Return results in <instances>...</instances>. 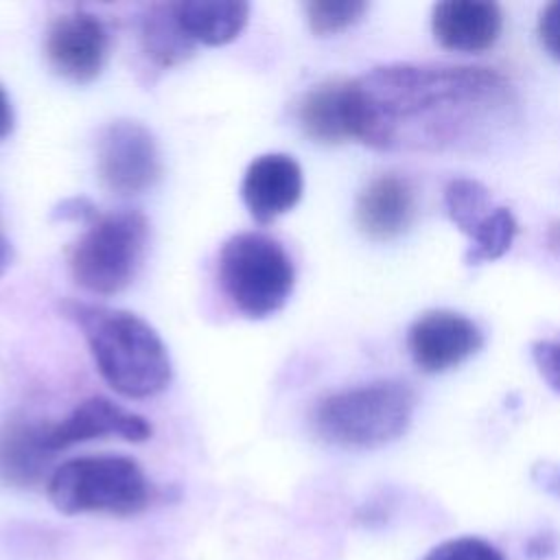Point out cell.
Wrapping results in <instances>:
<instances>
[{
	"instance_id": "obj_23",
	"label": "cell",
	"mask_w": 560,
	"mask_h": 560,
	"mask_svg": "<svg viewBox=\"0 0 560 560\" xmlns=\"http://www.w3.org/2000/svg\"><path fill=\"white\" fill-rule=\"evenodd\" d=\"M538 37L545 50L560 61V0L542 9L538 20Z\"/></svg>"
},
{
	"instance_id": "obj_6",
	"label": "cell",
	"mask_w": 560,
	"mask_h": 560,
	"mask_svg": "<svg viewBox=\"0 0 560 560\" xmlns=\"http://www.w3.org/2000/svg\"><path fill=\"white\" fill-rule=\"evenodd\" d=\"M149 221L138 210L96 214L85 232L68 247L72 280L96 295L125 291L144 258Z\"/></svg>"
},
{
	"instance_id": "obj_8",
	"label": "cell",
	"mask_w": 560,
	"mask_h": 560,
	"mask_svg": "<svg viewBox=\"0 0 560 560\" xmlns=\"http://www.w3.org/2000/svg\"><path fill=\"white\" fill-rule=\"evenodd\" d=\"M48 66L72 83L94 81L109 55V31L103 20L90 11L77 9L57 15L44 42Z\"/></svg>"
},
{
	"instance_id": "obj_3",
	"label": "cell",
	"mask_w": 560,
	"mask_h": 560,
	"mask_svg": "<svg viewBox=\"0 0 560 560\" xmlns=\"http://www.w3.org/2000/svg\"><path fill=\"white\" fill-rule=\"evenodd\" d=\"M413 409L416 392L383 378L324 396L313 409V429L341 448H376L407 431Z\"/></svg>"
},
{
	"instance_id": "obj_28",
	"label": "cell",
	"mask_w": 560,
	"mask_h": 560,
	"mask_svg": "<svg viewBox=\"0 0 560 560\" xmlns=\"http://www.w3.org/2000/svg\"><path fill=\"white\" fill-rule=\"evenodd\" d=\"M13 245H11V241L7 238V234H4V230H2V225H0V276H4V271L11 267V262H13Z\"/></svg>"
},
{
	"instance_id": "obj_11",
	"label": "cell",
	"mask_w": 560,
	"mask_h": 560,
	"mask_svg": "<svg viewBox=\"0 0 560 560\" xmlns=\"http://www.w3.org/2000/svg\"><path fill=\"white\" fill-rule=\"evenodd\" d=\"M302 188V168L291 155L265 153L247 166L241 195L252 219L260 225H267L300 201Z\"/></svg>"
},
{
	"instance_id": "obj_27",
	"label": "cell",
	"mask_w": 560,
	"mask_h": 560,
	"mask_svg": "<svg viewBox=\"0 0 560 560\" xmlns=\"http://www.w3.org/2000/svg\"><path fill=\"white\" fill-rule=\"evenodd\" d=\"M15 125V114H13V105L9 94L4 92V88L0 85V140H4Z\"/></svg>"
},
{
	"instance_id": "obj_10",
	"label": "cell",
	"mask_w": 560,
	"mask_h": 560,
	"mask_svg": "<svg viewBox=\"0 0 560 560\" xmlns=\"http://www.w3.org/2000/svg\"><path fill=\"white\" fill-rule=\"evenodd\" d=\"M483 346L479 326L462 313L431 311L413 322L407 335V348L413 363L438 374L472 357Z\"/></svg>"
},
{
	"instance_id": "obj_18",
	"label": "cell",
	"mask_w": 560,
	"mask_h": 560,
	"mask_svg": "<svg viewBox=\"0 0 560 560\" xmlns=\"http://www.w3.org/2000/svg\"><path fill=\"white\" fill-rule=\"evenodd\" d=\"M444 206L451 217V221L466 234L470 236L481 221L497 208L492 206L490 192L483 184L475 179H453L446 190H444Z\"/></svg>"
},
{
	"instance_id": "obj_24",
	"label": "cell",
	"mask_w": 560,
	"mask_h": 560,
	"mask_svg": "<svg viewBox=\"0 0 560 560\" xmlns=\"http://www.w3.org/2000/svg\"><path fill=\"white\" fill-rule=\"evenodd\" d=\"M96 208L90 199L85 197H70L63 199L55 210H52V219H61V221H85L90 223L96 217Z\"/></svg>"
},
{
	"instance_id": "obj_12",
	"label": "cell",
	"mask_w": 560,
	"mask_h": 560,
	"mask_svg": "<svg viewBox=\"0 0 560 560\" xmlns=\"http://www.w3.org/2000/svg\"><path fill=\"white\" fill-rule=\"evenodd\" d=\"M416 197L407 177L385 173L368 182L357 197V225L372 241H392L413 221Z\"/></svg>"
},
{
	"instance_id": "obj_26",
	"label": "cell",
	"mask_w": 560,
	"mask_h": 560,
	"mask_svg": "<svg viewBox=\"0 0 560 560\" xmlns=\"http://www.w3.org/2000/svg\"><path fill=\"white\" fill-rule=\"evenodd\" d=\"M558 536L553 532H538L525 542V556L529 560H549L558 551Z\"/></svg>"
},
{
	"instance_id": "obj_17",
	"label": "cell",
	"mask_w": 560,
	"mask_h": 560,
	"mask_svg": "<svg viewBox=\"0 0 560 560\" xmlns=\"http://www.w3.org/2000/svg\"><path fill=\"white\" fill-rule=\"evenodd\" d=\"M343 85L346 81H324L311 88L298 105V122L317 144H339L350 138L343 112Z\"/></svg>"
},
{
	"instance_id": "obj_15",
	"label": "cell",
	"mask_w": 560,
	"mask_h": 560,
	"mask_svg": "<svg viewBox=\"0 0 560 560\" xmlns=\"http://www.w3.org/2000/svg\"><path fill=\"white\" fill-rule=\"evenodd\" d=\"M175 13L195 44L223 46L245 28L249 4L241 0H188L175 2Z\"/></svg>"
},
{
	"instance_id": "obj_9",
	"label": "cell",
	"mask_w": 560,
	"mask_h": 560,
	"mask_svg": "<svg viewBox=\"0 0 560 560\" xmlns=\"http://www.w3.org/2000/svg\"><path fill=\"white\" fill-rule=\"evenodd\" d=\"M151 433L153 427L144 416L133 413L105 396H90L59 422H46L44 442L55 455L90 440L120 438L127 442H144Z\"/></svg>"
},
{
	"instance_id": "obj_2",
	"label": "cell",
	"mask_w": 560,
	"mask_h": 560,
	"mask_svg": "<svg viewBox=\"0 0 560 560\" xmlns=\"http://www.w3.org/2000/svg\"><path fill=\"white\" fill-rule=\"evenodd\" d=\"M63 317L74 322L88 341L105 383L127 398H149L171 383V359L160 335L136 313L63 300Z\"/></svg>"
},
{
	"instance_id": "obj_16",
	"label": "cell",
	"mask_w": 560,
	"mask_h": 560,
	"mask_svg": "<svg viewBox=\"0 0 560 560\" xmlns=\"http://www.w3.org/2000/svg\"><path fill=\"white\" fill-rule=\"evenodd\" d=\"M140 44L144 55L160 68H173L184 63L197 46L182 28L175 13V2L151 4L142 13Z\"/></svg>"
},
{
	"instance_id": "obj_22",
	"label": "cell",
	"mask_w": 560,
	"mask_h": 560,
	"mask_svg": "<svg viewBox=\"0 0 560 560\" xmlns=\"http://www.w3.org/2000/svg\"><path fill=\"white\" fill-rule=\"evenodd\" d=\"M532 357L547 385L560 394V339L534 343Z\"/></svg>"
},
{
	"instance_id": "obj_25",
	"label": "cell",
	"mask_w": 560,
	"mask_h": 560,
	"mask_svg": "<svg viewBox=\"0 0 560 560\" xmlns=\"http://www.w3.org/2000/svg\"><path fill=\"white\" fill-rule=\"evenodd\" d=\"M532 479L547 494L560 499V464H556V462H538L532 468Z\"/></svg>"
},
{
	"instance_id": "obj_5",
	"label": "cell",
	"mask_w": 560,
	"mask_h": 560,
	"mask_svg": "<svg viewBox=\"0 0 560 560\" xmlns=\"http://www.w3.org/2000/svg\"><path fill=\"white\" fill-rule=\"evenodd\" d=\"M217 276L228 300L249 319L278 313L295 284L291 256L276 238L260 232L230 236L221 245Z\"/></svg>"
},
{
	"instance_id": "obj_14",
	"label": "cell",
	"mask_w": 560,
	"mask_h": 560,
	"mask_svg": "<svg viewBox=\"0 0 560 560\" xmlns=\"http://www.w3.org/2000/svg\"><path fill=\"white\" fill-rule=\"evenodd\" d=\"M46 422L11 418L0 429V479L9 486H37L52 459L44 442Z\"/></svg>"
},
{
	"instance_id": "obj_19",
	"label": "cell",
	"mask_w": 560,
	"mask_h": 560,
	"mask_svg": "<svg viewBox=\"0 0 560 560\" xmlns=\"http://www.w3.org/2000/svg\"><path fill=\"white\" fill-rule=\"evenodd\" d=\"M516 232H518V223L514 214L508 208L497 206L481 221V225L468 236L470 247L464 256L466 265H481L486 260L501 258L510 249Z\"/></svg>"
},
{
	"instance_id": "obj_7",
	"label": "cell",
	"mask_w": 560,
	"mask_h": 560,
	"mask_svg": "<svg viewBox=\"0 0 560 560\" xmlns=\"http://www.w3.org/2000/svg\"><path fill=\"white\" fill-rule=\"evenodd\" d=\"M96 171L109 192L138 195L149 190L162 175L153 133L138 120H112L96 140Z\"/></svg>"
},
{
	"instance_id": "obj_20",
	"label": "cell",
	"mask_w": 560,
	"mask_h": 560,
	"mask_svg": "<svg viewBox=\"0 0 560 560\" xmlns=\"http://www.w3.org/2000/svg\"><path fill=\"white\" fill-rule=\"evenodd\" d=\"M306 22L308 28L319 35H335L352 24H357L368 11V2L363 0H313L306 2Z\"/></svg>"
},
{
	"instance_id": "obj_4",
	"label": "cell",
	"mask_w": 560,
	"mask_h": 560,
	"mask_svg": "<svg viewBox=\"0 0 560 560\" xmlns=\"http://www.w3.org/2000/svg\"><path fill=\"white\" fill-rule=\"evenodd\" d=\"M46 490L50 503L63 514L133 516L160 499V490L140 464L125 455L68 459L52 470Z\"/></svg>"
},
{
	"instance_id": "obj_21",
	"label": "cell",
	"mask_w": 560,
	"mask_h": 560,
	"mask_svg": "<svg viewBox=\"0 0 560 560\" xmlns=\"http://www.w3.org/2000/svg\"><path fill=\"white\" fill-rule=\"evenodd\" d=\"M422 560H505L503 553L483 538L462 536L433 547Z\"/></svg>"
},
{
	"instance_id": "obj_13",
	"label": "cell",
	"mask_w": 560,
	"mask_h": 560,
	"mask_svg": "<svg viewBox=\"0 0 560 560\" xmlns=\"http://www.w3.org/2000/svg\"><path fill=\"white\" fill-rule=\"evenodd\" d=\"M503 26L501 9L494 2L448 0L433 7L431 31L435 39L457 52H479L490 48Z\"/></svg>"
},
{
	"instance_id": "obj_1",
	"label": "cell",
	"mask_w": 560,
	"mask_h": 560,
	"mask_svg": "<svg viewBox=\"0 0 560 560\" xmlns=\"http://www.w3.org/2000/svg\"><path fill=\"white\" fill-rule=\"evenodd\" d=\"M514 88L490 68L392 63L346 81L348 136L378 151H444L508 122Z\"/></svg>"
}]
</instances>
